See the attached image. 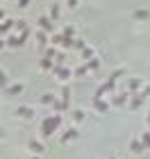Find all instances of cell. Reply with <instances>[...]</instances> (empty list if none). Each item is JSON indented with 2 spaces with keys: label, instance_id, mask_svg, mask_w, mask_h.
Wrapping results in <instances>:
<instances>
[{
  "label": "cell",
  "instance_id": "obj_30",
  "mask_svg": "<svg viewBox=\"0 0 150 159\" xmlns=\"http://www.w3.org/2000/svg\"><path fill=\"white\" fill-rule=\"evenodd\" d=\"M73 48H75V50H80V52H82V50L87 48V43H84L82 39H77V37H75V43H73Z\"/></svg>",
  "mask_w": 150,
  "mask_h": 159
},
{
  "label": "cell",
  "instance_id": "obj_7",
  "mask_svg": "<svg viewBox=\"0 0 150 159\" xmlns=\"http://www.w3.org/2000/svg\"><path fill=\"white\" fill-rule=\"evenodd\" d=\"M143 80H141V77H130V80H127V91H130V93H137V91H141V89H143Z\"/></svg>",
  "mask_w": 150,
  "mask_h": 159
},
{
  "label": "cell",
  "instance_id": "obj_32",
  "mask_svg": "<svg viewBox=\"0 0 150 159\" xmlns=\"http://www.w3.org/2000/svg\"><path fill=\"white\" fill-rule=\"evenodd\" d=\"M64 59H66V55H64L61 50H59V52H57V57H55V64H57V66H61V64H64Z\"/></svg>",
  "mask_w": 150,
  "mask_h": 159
},
{
  "label": "cell",
  "instance_id": "obj_18",
  "mask_svg": "<svg viewBox=\"0 0 150 159\" xmlns=\"http://www.w3.org/2000/svg\"><path fill=\"white\" fill-rule=\"evenodd\" d=\"M27 148H30L34 155H41V152H43V143H41V141H30V143H27Z\"/></svg>",
  "mask_w": 150,
  "mask_h": 159
},
{
  "label": "cell",
  "instance_id": "obj_22",
  "mask_svg": "<svg viewBox=\"0 0 150 159\" xmlns=\"http://www.w3.org/2000/svg\"><path fill=\"white\" fill-rule=\"evenodd\" d=\"M57 52H59V50H57L55 46H48V48L43 50V57H48V59H55V57H57Z\"/></svg>",
  "mask_w": 150,
  "mask_h": 159
},
{
  "label": "cell",
  "instance_id": "obj_14",
  "mask_svg": "<svg viewBox=\"0 0 150 159\" xmlns=\"http://www.w3.org/2000/svg\"><path fill=\"white\" fill-rule=\"evenodd\" d=\"M93 109L96 111H107V109H109V102H107L105 98H96L93 100Z\"/></svg>",
  "mask_w": 150,
  "mask_h": 159
},
{
  "label": "cell",
  "instance_id": "obj_37",
  "mask_svg": "<svg viewBox=\"0 0 150 159\" xmlns=\"http://www.w3.org/2000/svg\"><path fill=\"white\" fill-rule=\"evenodd\" d=\"M30 159H39V157H30Z\"/></svg>",
  "mask_w": 150,
  "mask_h": 159
},
{
  "label": "cell",
  "instance_id": "obj_35",
  "mask_svg": "<svg viewBox=\"0 0 150 159\" xmlns=\"http://www.w3.org/2000/svg\"><path fill=\"white\" fill-rule=\"evenodd\" d=\"M141 93H143V96H146V98H150V84H146V86H143V89H141Z\"/></svg>",
  "mask_w": 150,
  "mask_h": 159
},
{
  "label": "cell",
  "instance_id": "obj_17",
  "mask_svg": "<svg viewBox=\"0 0 150 159\" xmlns=\"http://www.w3.org/2000/svg\"><path fill=\"white\" fill-rule=\"evenodd\" d=\"M80 57H82V61H84V64H87V61H91V59H93V57H96V50L87 46V48H84V50H82V52H80Z\"/></svg>",
  "mask_w": 150,
  "mask_h": 159
},
{
  "label": "cell",
  "instance_id": "obj_6",
  "mask_svg": "<svg viewBox=\"0 0 150 159\" xmlns=\"http://www.w3.org/2000/svg\"><path fill=\"white\" fill-rule=\"evenodd\" d=\"M16 30V20L14 18H2V25H0V32H2V37H9V32Z\"/></svg>",
  "mask_w": 150,
  "mask_h": 159
},
{
  "label": "cell",
  "instance_id": "obj_5",
  "mask_svg": "<svg viewBox=\"0 0 150 159\" xmlns=\"http://www.w3.org/2000/svg\"><path fill=\"white\" fill-rule=\"evenodd\" d=\"M130 98V91H120V93H114L111 96V107H123Z\"/></svg>",
  "mask_w": 150,
  "mask_h": 159
},
{
  "label": "cell",
  "instance_id": "obj_34",
  "mask_svg": "<svg viewBox=\"0 0 150 159\" xmlns=\"http://www.w3.org/2000/svg\"><path fill=\"white\" fill-rule=\"evenodd\" d=\"M30 2H32V0H18V7H20V9H27Z\"/></svg>",
  "mask_w": 150,
  "mask_h": 159
},
{
  "label": "cell",
  "instance_id": "obj_2",
  "mask_svg": "<svg viewBox=\"0 0 150 159\" xmlns=\"http://www.w3.org/2000/svg\"><path fill=\"white\" fill-rule=\"evenodd\" d=\"M27 37H30V32H25V34H20V32H11L9 37H5V43L9 48H20L23 43L27 41Z\"/></svg>",
  "mask_w": 150,
  "mask_h": 159
},
{
  "label": "cell",
  "instance_id": "obj_33",
  "mask_svg": "<svg viewBox=\"0 0 150 159\" xmlns=\"http://www.w3.org/2000/svg\"><path fill=\"white\" fill-rule=\"evenodd\" d=\"M77 5H80V0H66V7H68V9H77Z\"/></svg>",
  "mask_w": 150,
  "mask_h": 159
},
{
  "label": "cell",
  "instance_id": "obj_15",
  "mask_svg": "<svg viewBox=\"0 0 150 159\" xmlns=\"http://www.w3.org/2000/svg\"><path fill=\"white\" fill-rule=\"evenodd\" d=\"M77 136V129L75 127H68V129H64V134H61V143H66V141H73Z\"/></svg>",
  "mask_w": 150,
  "mask_h": 159
},
{
  "label": "cell",
  "instance_id": "obj_8",
  "mask_svg": "<svg viewBox=\"0 0 150 159\" xmlns=\"http://www.w3.org/2000/svg\"><path fill=\"white\" fill-rule=\"evenodd\" d=\"M143 100H146L143 93H132V96H130V105H127V107L134 111V109H139V107L143 105Z\"/></svg>",
  "mask_w": 150,
  "mask_h": 159
},
{
  "label": "cell",
  "instance_id": "obj_23",
  "mask_svg": "<svg viewBox=\"0 0 150 159\" xmlns=\"http://www.w3.org/2000/svg\"><path fill=\"white\" fill-rule=\"evenodd\" d=\"M61 34H64V37H70V39H75V25H66V27L61 30Z\"/></svg>",
  "mask_w": 150,
  "mask_h": 159
},
{
  "label": "cell",
  "instance_id": "obj_29",
  "mask_svg": "<svg viewBox=\"0 0 150 159\" xmlns=\"http://www.w3.org/2000/svg\"><path fill=\"white\" fill-rule=\"evenodd\" d=\"M120 75H125V68H116V70H114V73L109 75V80H114V82H116Z\"/></svg>",
  "mask_w": 150,
  "mask_h": 159
},
{
  "label": "cell",
  "instance_id": "obj_19",
  "mask_svg": "<svg viewBox=\"0 0 150 159\" xmlns=\"http://www.w3.org/2000/svg\"><path fill=\"white\" fill-rule=\"evenodd\" d=\"M7 91H9V96H20V93L25 91V86L20 84V82H16V84H11V86H9Z\"/></svg>",
  "mask_w": 150,
  "mask_h": 159
},
{
  "label": "cell",
  "instance_id": "obj_13",
  "mask_svg": "<svg viewBox=\"0 0 150 159\" xmlns=\"http://www.w3.org/2000/svg\"><path fill=\"white\" fill-rule=\"evenodd\" d=\"M134 20H141V23H143V20H148L150 18V9H143V7H141V9H134Z\"/></svg>",
  "mask_w": 150,
  "mask_h": 159
},
{
  "label": "cell",
  "instance_id": "obj_20",
  "mask_svg": "<svg viewBox=\"0 0 150 159\" xmlns=\"http://www.w3.org/2000/svg\"><path fill=\"white\" fill-rule=\"evenodd\" d=\"M52 107H55V111L59 114V111H66V109H68V102H66V100H61V98H59V100H57V102H55Z\"/></svg>",
  "mask_w": 150,
  "mask_h": 159
},
{
  "label": "cell",
  "instance_id": "obj_16",
  "mask_svg": "<svg viewBox=\"0 0 150 159\" xmlns=\"http://www.w3.org/2000/svg\"><path fill=\"white\" fill-rule=\"evenodd\" d=\"M59 14H61V5H59V2H52V5H50L48 16L52 18V20H57V18H59Z\"/></svg>",
  "mask_w": 150,
  "mask_h": 159
},
{
  "label": "cell",
  "instance_id": "obj_10",
  "mask_svg": "<svg viewBox=\"0 0 150 159\" xmlns=\"http://www.w3.org/2000/svg\"><path fill=\"white\" fill-rule=\"evenodd\" d=\"M55 66H57V64H55V59H48V57H41V61H39V68L43 70V73H46V70H55Z\"/></svg>",
  "mask_w": 150,
  "mask_h": 159
},
{
  "label": "cell",
  "instance_id": "obj_38",
  "mask_svg": "<svg viewBox=\"0 0 150 159\" xmlns=\"http://www.w3.org/2000/svg\"><path fill=\"white\" fill-rule=\"evenodd\" d=\"M111 159H114V157H111Z\"/></svg>",
  "mask_w": 150,
  "mask_h": 159
},
{
  "label": "cell",
  "instance_id": "obj_1",
  "mask_svg": "<svg viewBox=\"0 0 150 159\" xmlns=\"http://www.w3.org/2000/svg\"><path fill=\"white\" fill-rule=\"evenodd\" d=\"M59 125H61V116H59V114H55V116H50V118L43 120V125H41V134H43V136L52 134Z\"/></svg>",
  "mask_w": 150,
  "mask_h": 159
},
{
  "label": "cell",
  "instance_id": "obj_11",
  "mask_svg": "<svg viewBox=\"0 0 150 159\" xmlns=\"http://www.w3.org/2000/svg\"><path fill=\"white\" fill-rule=\"evenodd\" d=\"M37 46H39L41 50H46V48H48V32H43V30H39V32H37Z\"/></svg>",
  "mask_w": 150,
  "mask_h": 159
},
{
  "label": "cell",
  "instance_id": "obj_31",
  "mask_svg": "<svg viewBox=\"0 0 150 159\" xmlns=\"http://www.w3.org/2000/svg\"><path fill=\"white\" fill-rule=\"evenodd\" d=\"M82 118H84V111H82V109H75V111H73V120H75V123H82Z\"/></svg>",
  "mask_w": 150,
  "mask_h": 159
},
{
  "label": "cell",
  "instance_id": "obj_24",
  "mask_svg": "<svg viewBox=\"0 0 150 159\" xmlns=\"http://www.w3.org/2000/svg\"><path fill=\"white\" fill-rule=\"evenodd\" d=\"M50 41H52V46H59V48H61V43H64V34H50Z\"/></svg>",
  "mask_w": 150,
  "mask_h": 159
},
{
  "label": "cell",
  "instance_id": "obj_28",
  "mask_svg": "<svg viewBox=\"0 0 150 159\" xmlns=\"http://www.w3.org/2000/svg\"><path fill=\"white\" fill-rule=\"evenodd\" d=\"M141 143H143V148H150V132H143L141 134V139H139Z\"/></svg>",
  "mask_w": 150,
  "mask_h": 159
},
{
  "label": "cell",
  "instance_id": "obj_9",
  "mask_svg": "<svg viewBox=\"0 0 150 159\" xmlns=\"http://www.w3.org/2000/svg\"><path fill=\"white\" fill-rule=\"evenodd\" d=\"M57 100H59V98H57L55 93H43V96L39 98V102H41V105H46V107H52Z\"/></svg>",
  "mask_w": 150,
  "mask_h": 159
},
{
  "label": "cell",
  "instance_id": "obj_25",
  "mask_svg": "<svg viewBox=\"0 0 150 159\" xmlns=\"http://www.w3.org/2000/svg\"><path fill=\"white\" fill-rule=\"evenodd\" d=\"M87 66H89L91 73H93V70H98V68H100V59H98V57H93L91 61H87Z\"/></svg>",
  "mask_w": 150,
  "mask_h": 159
},
{
  "label": "cell",
  "instance_id": "obj_12",
  "mask_svg": "<svg viewBox=\"0 0 150 159\" xmlns=\"http://www.w3.org/2000/svg\"><path fill=\"white\" fill-rule=\"evenodd\" d=\"M16 116H20V118H27V120H30L32 116H34V109H32V107H18V109H16Z\"/></svg>",
  "mask_w": 150,
  "mask_h": 159
},
{
  "label": "cell",
  "instance_id": "obj_26",
  "mask_svg": "<svg viewBox=\"0 0 150 159\" xmlns=\"http://www.w3.org/2000/svg\"><path fill=\"white\" fill-rule=\"evenodd\" d=\"M130 150H132V152H141V150H143V143H141V141H137V139H134V141L130 143Z\"/></svg>",
  "mask_w": 150,
  "mask_h": 159
},
{
  "label": "cell",
  "instance_id": "obj_27",
  "mask_svg": "<svg viewBox=\"0 0 150 159\" xmlns=\"http://www.w3.org/2000/svg\"><path fill=\"white\" fill-rule=\"evenodd\" d=\"M59 96H61V100H66V102H68V100H70V89H68V86H66V84H64V86H61V91H59Z\"/></svg>",
  "mask_w": 150,
  "mask_h": 159
},
{
  "label": "cell",
  "instance_id": "obj_3",
  "mask_svg": "<svg viewBox=\"0 0 150 159\" xmlns=\"http://www.w3.org/2000/svg\"><path fill=\"white\" fill-rule=\"evenodd\" d=\"M37 25H39V30H43V32H48V34H52V32H55V20L50 18L48 14H43V16H39Z\"/></svg>",
  "mask_w": 150,
  "mask_h": 159
},
{
  "label": "cell",
  "instance_id": "obj_21",
  "mask_svg": "<svg viewBox=\"0 0 150 159\" xmlns=\"http://www.w3.org/2000/svg\"><path fill=\"white\" fill-rule=\"evenodd\" d=\"M87 73H91V70H89V66H87V64H82V66H80V68H75V70H73V75H75V77H84V75H87Z\"/></svg>",
  "mask_w": 150,
  "mask_h": 159
},
{
  "label": "cell",
  "instance_id": "obj_36",
  "mask_svg": "<svg viewBox=\"0 0 150 159\" xmlns=\"http://www.w3.org/2000/svg\"><path fill=\"white\" fill-rule=\"evenodd\" d=\"M148 129H150V111H148Z\"/></svg>",
  "mask_w": 150,
  "mask_h": 159
},
{
  "label": "cell",
  "instance_id": "obj_4",
  "mask_svg": "<svg viewBox=\"0 0 150 159\" xmlns=\"http://www.w3.org/2000/svg\"><path fill=\"white\" fill-rule=\"evenodd\" d=\"M52 73H55V77L59 80V82H66V80H68L70 75H73V70H70V68H66V66L61 64V66H55V70H52Z\"/></svg>",
  "mask_w": 150,
  "mask_h": 159
}]
</instances>
